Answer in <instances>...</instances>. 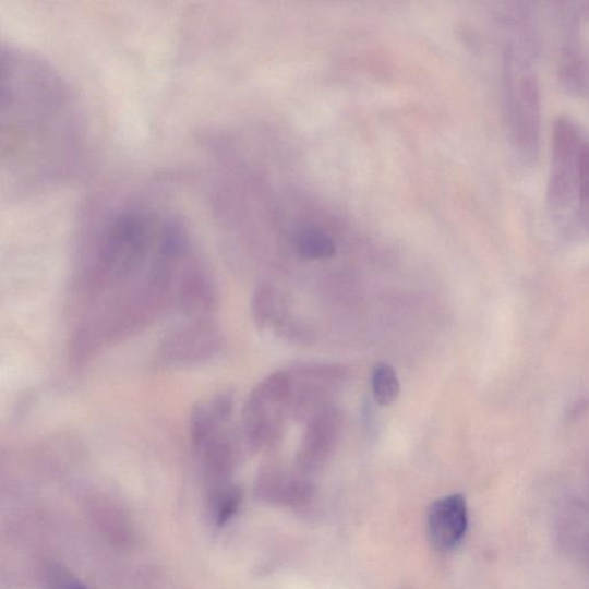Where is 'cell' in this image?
Listing matches in <instances>:
<instances>
[{"label":"cell","instance_id":"3","mask_svg":"<svg viewBox=\"0 0 589 589\" xmlns=\"http://www.w3.org/2000/svg\"><path fill=\"white\" fill-rule=\"evenodd\" d=\"M586 141L573 120L562 117L556 121L549 199L552 212L558 217L575 218L580 159Z\"/></svg>","mask_w":589,"mask_h":589},{"label":"cell","instance_id":"13","mask_svg":"<svg viewBox=\"0 0 589 589\" xmlns=\"http://www.w3.org/2000/svg\"><path fill=\"white\" fill-rule=\"evenodd\" d=\"M290 373L300 381L322 383L329 386L341 384L348 375L346 368L336 364H301L294 366Z\"/></svg>","mask_w":589,"mask_h":589},{"label":"cell","instance_id":"5","mask_svg":"<svg viewBox=\"0 0 589 589\" xmlns=\"http://www.w3.org/2000/svg\"><path fill=\"white\" fill-rule=\"evenodd\" d=\"M289 406L272 398L260 386L249 395L242 411V433L252 453L278 441Z\"/></svg>","mask_w":589,"mask_h":589},{"label":"cell","instance_id":"12","mask_svg":"<svg viewBox=\"0 0 589 589\" xmlns=\"http://www.w3.org/2000/svg\"><path fill=\"white\" fill-rule=\"evenodd\" d=\"M372 390L376 402L388 407L395 404L401 385L395 370L388 364H378L372 373Z\"/></svg>","mask_w":589,"mask_h":589},{"label":"cell","instance_id":"8","mask_svg":"<svg viewBox=\"0 0 589 589\" xmlns=\"http://www.w3.org/2000/svg\"><path fill=\"white\" fill-rule=\"evenodd\" d=\"M469 526L468 504L461 494L435 501L428 517L429 538L434 549L447 552L466 537Z\"/></svg>","mask_w":589,"mask_h":589},{"label":"cell","instance_id":"7","mask_svg":"<svg viewBox=\"0 0 589 589\" xmlns=\"http://www.w3.org/2000/svg\"><path fill=\"white\" fill-rule=\"evenodd\" d=\"M176 287L180 309L194 321L206 320L217 308L215 283L197 255L184 264Z\"/></svg>","mask_w":589,"mask_h":589},{"label":"cell","instance_id":"10","mask_svg":"<svg viewBox=\"0 0 589 589\" xmlns=\"http://www.w3.org/2000/svg\"><path fill=\"white\" fill-rule=\"evenodd\" d=\"M252 314L260 328L285 325V306L280 293L273 287L260 286L252 299Z\"/></svg>","mask_w":589,"mask_h":589},{"label":"cell","instance_id":"2","mask_svg":"<svg viewBox=\"0 0 589 589\" xmlns=\"http://www.w3.org/2000/svg\"><path fill=\"white\" fill-rule=\"evenodd\" d=\"M512 23V40L504 61V86H506V112L512 137L525 157H533L540 140L541 104L537 75L533 69V41L526 25L515 12Z\"/></svg>","mask_w":589,"mask_h":589},{"label":"cell","instance_id":"11","mask_svg":"<svg viewBox=\"0 0 589 589\" xmlns=\"http://www.w3.org/2000/svg\"><path fill=\"white\" fill-rule=\"evenodd\" d=\"M299 255L306 260H325L335 254L334 242L322 231L304 229L294 238Z\"/></svg>","mask_w":589,"mask_h":589},{"label":"cell","instance_id":"9","mask_svg":"<svg viewBox=\"0 0 589 589\" xmlns=\"http://www.w3.org/2000/svg\"><path fill=\"white\" fill-rule=\"evenodd\" d=\"M330 387L326 384L309 381H302L299 386L294 382L289 412L294 419L309 423L315 416L332 408Z\"/></svg>","mask_w":589,"mask_h":589},{"label":"cell","instance_id":"4","mask_svg":"<svg viewBox=\"0 0 589 589\" xmlns=\"http://www.w3.org/2000/svg\"><path fill=\"white\" fill-rule=\"evenodd\" d=\"M223 346L219 328L207 320H199L168 334L158 353L166 365L193 366L213 360Z\"/></svg>","mask_w":589,"mask_h":589},{"label":"cell","instance_id":"1","mask_svg":"<svg viewBox=\"0 0 589 589\" xmlns=\"http://www.w3.org/2000/svg\"><path fill=\"white\" fill-rule=\"evenodd\" d=\"M2 71L0 183L13 202L74 177L86 156L87 124L70 84L45 58L4 46Z\"/></svg>","mask_w":589,"mask_h":589},{"label":"cell","instance_id":"14","mask_svg":"<svg viewBox=\"0 0 589 589\" xmlns=\"http://www.w3.org/2000/svg\"><path fill=\"white\" fill-rule=\"evenodd\" d=\"M75 589H83V588H75Z\"/></svg>","mask_w":589,"mask_h":589},{"label":"cell","instance_id":"6","mask_svg":"<svg viewBox=\"0 0 589 589\" xmlns=\"http://www.w3.org/2000/svg\"><path fill=\"white\" fill-rule=\"evenodd\" d=\"M342 426L344 413L333 407L310 420L298 454V466L303 472L325 465L338 445Z\"/></svg>","mask_w":589,"mask_h":589}]
</instances>
